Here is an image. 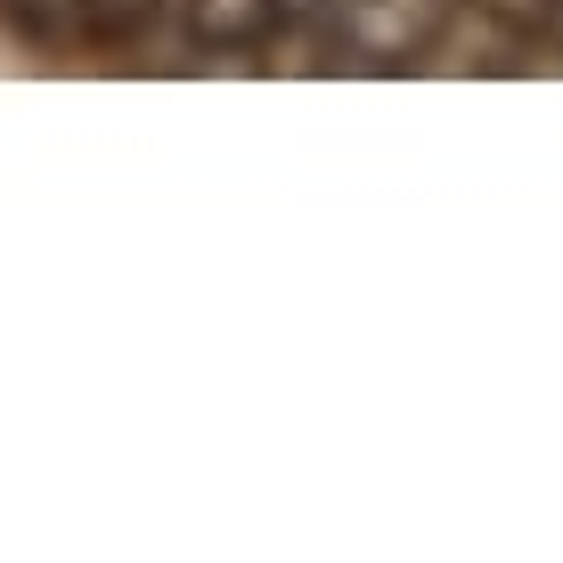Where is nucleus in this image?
<instances>
[{
  "mask_svg": "<svg viewBox=\"0 0 563 563\" xmlns=\"http://www.w3.org/2000/svg\"><path fill=\"white\" fill-rule=\"evenodd\" d=\"M302 16H319L343 66H417L450 33L457 0H310Z\"/></svg>",
  "mask_w": 563,
  "mask_h": 563,
  "instance_id": "obj_1",
  "label": "nucleus"
},
{
  "mask_svg": "<svg viewBox=\"0 0 563 563\" xmlns=\"http://www.w3.org/2000/svg\"><path fill=\"white\" fill-rule=\"evenodd\" d=\"M197 49H254L286 25V0H180Z\"/></svg>",
  "mask_w": 563,
  "mask_h": 563,
  "instance_id": "obj_3",
  "label": "nucleus"
},
{
  "mask_svg": "<svg viewBox=\"0 0 563 563\" xmlns=\"http://www.w3.org/2000/svg\"><path fill=\"white\" fill-rule=\"evenodd\" d=\"M9 16L25 33H82V42H114V33H131V25H147L155 16V0H9Z\"/></svg>",
  "mask_w": 563,
  "mask_h": 563,
  "instance_id": "obj_2",
  "label": "nucleus"
}]
</instances>
